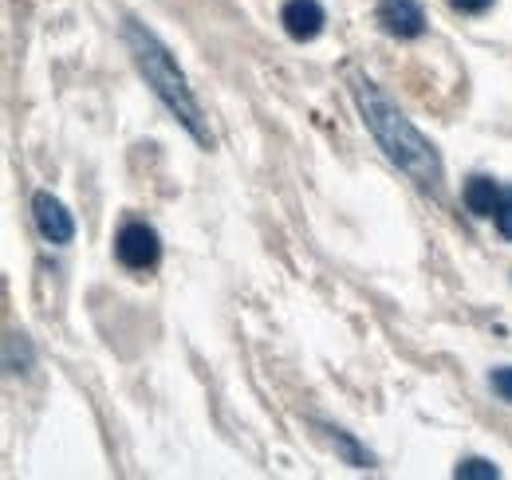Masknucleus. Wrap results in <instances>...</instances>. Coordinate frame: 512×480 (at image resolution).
I'll return each instance as SVG.
<instances>
[{"label": "nucleus", "instance_id": "10", "mask_svg": "<svg viewBox=\"0 0 512 480\" xmlns=\"http://www.w3.org/2000/svg\"><path fill=\"white\" fill-rule=\"evenodd\" d=\"M493 221H497V233H501L505 240H512V189L501 193V205H497Z\"/></svg>", "mask_w": 512, "mask_h": 480}, {"label": "nucleus", "instance_id": "11", "mask_svg": "<svg viewBox=\"0 0 512 480\" xmlns=\"http://www.w3.org/2000/svg\"><path fill=\"white\" fill-rule=\"evenodd\" d=\"M489 386H493V394H497L501 402H512V366H497V370L489 374Z\"/></svg>", "mask_w": 512, "mask_h": 480}, {"label": "nucleus", "instance_id": "7", "mask_svg": "<svg viewBox=\"0 0 512 480\" xmlns=\"http://www.w3.org/2000/svg\"><path fill=\"white\" fill-rule=\"evenodd\" d=\"M501 193H505V189L493 178L473 174V178L465 181V189H461V201H465V209H469L473 217H493L497 205H501Z\"/></svg>", "mask_w": 512, "mask_h": 480}, {"label": "nucleus", "instance_id": "12", "mask_svg": "<svg viewBox=\"0 0 512 480\" xmlns=\"http://www.w3.org/2000/svg\"><path fill=\"white\" fill-rule=\"evenodd\" d=\"M493 0H449V8L453 12H465V16H477V12H485Z\"/></svg>", "mask_w": 512, "mask_h": 480}, {"label": "nucleus", "instance_id": "2", "mask_svg": "<svg viewBox=\"0 0 512 480\" xmlns=\"http://www.w3.org/2000/svg\"><path fill=\"white\" fill-rule=\"evenodd\" d=\"M127 48H130V56H134V67H138L142 79H146V87L158 95V103L190 130V138L197 146L209 150V146H213V134H209L205 115H201V103H197L193 87L186 83L178 60L170 56V48H166L142 20H127Z\"/></svg>", "mask_w": 512, "mask_h": 480}, {"label": "nucleus", "instance_id": "6", "mask_svg": "<svg viewBox=\"0 0 512 480\" xmlns=\"http://www.w3.org/2000/svg\"><path fill=\"white\" fill-rule=\"evenodd\" d=\"M280 24L296 44H312L320 40V32L327 28V12L320 0H288L280 8Z\"/></svg>", "mask_w": 512, "mask_h": 480}, {"label": "nucleus", "instance_id": "5", "mask_svg": "<svg viewBox=\"0 0 512 480\" xmlns=\"http://www.w3.org/2000/svg\"><path fill=\"white\" fill-rule=\"evenodd\" d=\"M375 20L383 24L386 36H398V40H418L426 32V12L418 0H379Z\"/></svg>", "mask_w": 512, "mask_h": 480}, {"label": "nucleus", "instance_id": "8", "mask_svg": "<svg viewBox=\"0 0 512 480\" xmlns=\"http://www.w3.org/2000/svg\"><path fill=\"white\" fill-rule=\"evenodd\" d=\"M323 433L331 437V445H335V449L343 453V461H347V465H355V469H371V465H375V457H371V453H367V449H363V445H359V441H355V437H351L347 429L323 425Z\"/></svg>", "mask_w": 512, "mask_h": 480}, {"label": "nucleus", "instance_id": "4", "mask_svg": "<svg viewBox=\"0 0 512 480\" xmlns=\"http://www.w3.org/2000/svg\"><path fill=\"white\" fill-rule=\"evenodd\" d=\"M32 221H36L40 237L48 244H71L75 240V217L67 213L64 201L56 193H48V189L32 193Z\"/></svg>", "mask_w": 512, "mask_h": 480}, {"label": "nucleus", "instance_id": "9", "mask_svg": "<svg viewBox=\"0 0 512 480\" xmlns=\"http://www.w3.org/2000/svg\"><path fill=\"white\" fill-rule=\"evenodd\" d=\"M453 477L457 480H497L501 477V469H497L493 461H485V457H465V461L453 469Z\"/></svg>", "mask_w": 512, "mask_h": 480}, {"label": "nucleus", "instance_id": "1", "mask_svg": "<svg viewBox=\"0 0 512 480\" xmlns=\"http://www.w3.org/2000/svg\"><path fill=\"white\" fill-rule=\"evenodd\" d=\"M343 79L351 87V99L359 107V119L375 134V142L386 150V158L414 181V185H422L434 197H442V189H446V166H442V154L434 150V142L406 119V111L386 95L367 71H359L355 63H343Z\"/></svg>", "mask_w": 512, "mask_h": 480}, {"label": "nucleus", "instance_id": "3", "mask_svg": "<svg viewBox=\"0 0 512 480\" xmlns=\"http://www.w3.org/2000/svg\"><path fill=\"white\" fill-rule=\"evenodd\" d=\"M115 256L130 272H150L162 260V237L146 221H127L115 237Z\"/></svg>", "mask_w": 512, "mask_h": 480}]
</instances>
